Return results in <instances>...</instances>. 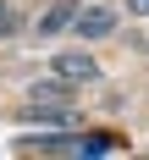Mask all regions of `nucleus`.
Listing matches in <instances>:
<instances>
[{
    "label": "nucleus",
    "mask_w": 149,
    "mask_h": 160,
    "mask_svg": "<svg viewBox=\"0 0 149 160\" xmlns=\"http://www.w3.org/2000/svg\"><path fill=\"white\" fill-rule=\"evenodd\" d=\"M33 99H39V105H55V99H66V94H61V83H39Z\"/></svg>",
    "instance_id": "nucleus-4"
},
{
    "label": "nucleus",
    "mask_w": 149,
    "mask_h": 160,
    "mask_svg": "<svg viewBox=\"0 0 149 160\" xmlns=\"http://www.w3.org/2000/svg\"><path fill=\"white\" fill-rule=\"evenodd\" d=\"M11 28H17V11L6 6V0H0V33H11Z\"/></svg>",
    "instance_id": "nucleus-5"
},
{
    "label": "nucleus",
    "mask_w": 149,
    "mask_h": 160,
    "mask_svg": "<svg viewBox=\"0 0 149 160\" xmlns=\"http://www.w3.org/2000/svg\"><path fill=\"white\" fill-rule=\"evenodd\" d=\"M72 22H77L83 39H105V33L116 28V11H111V6H88V11H77Z\"/></svg>",
    "instance_id": "nucleus-1"
},
{
    "label": "nucleus",
    "mask_w": 149,
    "mask_h": 160,
    "mask_svg": "<svg viewBox=\"0 0 149 160\" xmlns=\"http://www.w3.org/2000/svg\"><path fill=\"white\" fill-rule=\"evenodd\" d=\"M72 17H77V0H61V6H55V11L44 17V22H39V33H55V28H66Z\"/></svg>",
    "instance_id": "nucleus-3"
},
{
    "label": "nucleus",
    "mask_w": 149,
    "mask_h": 160,
    "mask_svg": "<svg viewBox=\"0 0 149 160\" xmlns=\"http://www.w3.org/2000/svg\"><path fill=\"white\" fill-rule=\"evenodd\" d=\"M55 72L88 83V78H94V55H83V50H61V55H55Z\"/></svg>",
    "instance_id": "nucleus-2"
},
{
    "label": "nucleus",
    "mask_w": 149,
    "mask_h": 160,
    "mask_svg": "<svg viewBox=\"0 0 149 160\" xmlns=\"http://www.w3.org/2000/svg\"><path fill=\"white\" fill-rule=\"evenodd\" d=\"M127 11L132 17H149V0H127Z\"/></svg>",
    "instance_id": "nucleus-6"
}]
</instances>
